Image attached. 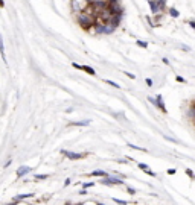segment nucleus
Segmentation results:
<instances>
[{"instance_id": "nucleus-29", "label": "nucleus", "mask_w": 195, "mask_h": 205, "mask_svg": "<svg viewBox=\"0 0 195 205\" xmlns=\"http://www.w3.org/2000/svg\"><path fill=\"white\" fill-rule=\"evenodd\" d=\"M125 74L130 78V79H136V74H133V73H128V72H125Z\"/></svg>"}, {"instance_id": "nucleus-3", "label": "nucleus", "mask_w": 195, "mask_h": 205, "mask_svg": "<svg viewBox=\"0 0 195 205\" xmlns=\"http://www.w3.org/2000/svg\"><path fill=\"white\" fill-rule=\"evenodd\" d=\"M102 184H105V185H121L123 184V181L121 179V178H116V176H105V178H102Z\"/></svg>"}, {"instance_id": "nucleus-35", "label": "nucleus", "mask_w": 195, "mask_h": 205, "mask_svg": "<svg viewBox=\"0 0 195 205\" xmlns=\"http://www.w3.org/2000/svg\"><path fill=\"white\" fill-rule=\"evenodd\" d=\"M82 205H97V204H95V202H85V204H82Z\"/></svg>"}, {"instance_id": "nucleus-33", "label": "nucleus", "mask_w": 195, "mask_h": 205, "mask_svg": "<svg viewBox=\"0 0 195 205\" xmlns=\"http://www.w3.org/2000/svg\"><path fill=\"white\" fill-rule=\"evenodd\" d=\"M69 184H70V179H69V178H67V179H66V181H64V185H66V187H67Z\"/></svg>"}, {"instance_id": "nucleus-16", "label": "nucleus", "mask_w": 195, "mask_h": 205, "mask_svg": "<svg viewBox=\"0 0 195 205\" xmlns=\"http://www.w3.org/2000/svg\"><path fill=\"white\" fill-rule=\"evenodd\" d=\"M168 12H169V15H171V17H174V18H177L178 15H180L178 9H175V8H169V9H168Z\"/></svg>"}, {"instance_id": "nucleus-15", "label": "nucleus", "mask_w": 195, "mask_h": 205, "mask_svg": "<svg viewBox=\"0 0 195 205\" xmlns=\"http://www.w3.org/2000/svg\"><path fill=\"white\" fill-rule=\"evenodd\" d=\"M32 196H34L32 193H23V195H17V196H15L14 201H21V199H28V198H32Z\"/></svg>"}, {"instance_id": "nucleus-5", "label": "nucleus", "mask_w": 195, "mask_h": 205, "mask_svg": "<svg viewBox=\"0 0 195 205\" xmlns=\"http://www.w3.org/2000/svg\"><path fill=\"white\" fill-rule=\"evenodd\" d=\"M63 155L67 156L69 160H81L82 156H85V154H76V152H70V150H63Z\"/></svg>"}, {"instance_id": "nucleus-26", "label": "nucleus", "mask_w": 195, "mask_h": 205, "mask_svg": "<svg viewBox=\"0 0 195 205\" xmlns=\"http://www.w3.org/2000/svg\"><path fill=\"white\" fill-rule=\"evenodd\" d=\"M187 24H189V26H191V28L195 30V20H189V21H187Z\"/></svg>"}, {"instance_id": "nucleus-31", "label": "nucleus", "mask_w": 195, "mask_h": 205, "mask_svg": "<svg viewBox=\"0 0 195 205\" xmlns=\"http://www.w3.org/2000/svg\"><path fill=\"white\" fill-rule=\"evenodd\" d=\"M186 175H187V176H191V178H195V175L192 173V170H189V169H186Z\"/></svg>"}, {"instance_id": "nucleus-4", "label": "nucleus", "mask_w": 195, "mask_h": 205, "mask_svg": "<svg viewBox=\"0 0 195 205\" xmlns=\"http://www.w3.org/2000/svg\"><path fill=\"white\" fill-rule=\"evenodd\" d=\"M73 66V68H78V70H82V72H85V73H89V74H91V76H95L96 74V72H95V68H91V67H89V66H81V64H78V62H73L72 64Z\"/></svg>"}, {"instance_id": "nucleus-38", "label": "nucleus", "mask_w": 195, "mask_h": 205, "mask_svg": "<svg viewBox=\"0 0 195 205\" xmlns=\"http://www.w3.org/2000/svg\"><path fill=\"white\" fill-rule=\"evenodd\" d=\"M78 205H82V204H78Z\"/></svg>"}, {"instance_id": "nucleus-21", "label": "nucleus", "mask_w": 195, "mask_h": 205, "mask_svg": "<svg viewBox=\"0 0 195 205\" xmlns=\"http://www.w3.org/2000/svg\"><path fill=\"white\" fill-rule=\"evenodd\" d=\"M113 201H115L116 204H119V205H128V202H127V201H122V199H116V198H115Z\"/></svg>"}, {"instance_id": "nucleus-36", "label": "nucleus", "mask_w": 195, "mask_h": 205, "mask_svg": "<svg viewBox=\"0 0 195 205\" xmlns=\"http://www.w3.org/2000/svg\"><path fill=\"white\" fill-rule=\"evenodd\" d=\"M162 61H163V64H166V66H168V64H169V61H168L166 58H163V59H162Z\"/></svg>"}, {"instance_id": "nucleus-22", "label": "nucleus", "mask_w": 195, "mask_h": 205, "mask_svg": "<svg viewBox=\"0 0 195 205\" xmlns=\"http://www.w3.org/2000/svg\"><path fill=\"white\" fill-rule=\"evenodd\" d=\"M35 179H38V181H44V179H47V175H35Z\"/></svg>"}, {"instance_id": "nucleus-18", "label": "nucleus", "mask_w": 195, "mask_h": 205, "mask_svg": "<svg viewBox=\"0 0 195 205\" xmlns=\"http://www.w3.org/2000/svg\"><path fill=\"white\" fill-rule=\"evenodd\" d=\"M136 44H137L139 47H142V49H146V47H148V43H146V41H142V40H137Z\"/></svg>"}, {"instance_id": "nucleus-8", "label": "nucleus", "mask_w": 195, "mask_h": 205, "mask_svg": "<svg viewBox=\"0 0 195 205\" xmlns=\"http://www.w3.org/2000/svg\"><path fill=\"white\" fill-rule=\"evenodd\" d=\"M117 28L115 24H111L110 21H105L104 23V35H110V34H113V32H115Z\"/></svg>"}, {"instance_id": "nucleus-19", "label": "nucleus", "mask_w": 195, "mask_h": 205, "mask_svg": "<svg viewBox=\"0 0 195 205\" xmlns=\"http://www.w3.org/2000/svg\"><path fill=\"white\" fill-rule=\"evenodd\" d=\"M189 116H191L192 122L195 123V106H194V105H191V110H189Z\"/></svg>"}, {"instance_id": "nucleus-6", "label": "nucleus", "mask_w": 195, "mask_h": 205, "mask_svg": "<svg viewBox=\"0 0 195 205\" xmlns=\"http://www.w3.org/2000/svg\"><path fill=\"white\" fill-rule=\"evenodd\" d=\"M154 105L159 108V110L162 111V112H166V106H165V104H163V96L162 94H159V96H155V100H154Z\"/></svg>"}, {"instance_id": "nucleus-37", "label": "nucleus", "mask_w": 195, "mask_h": 205, "mask_svg": "<svg viewBox=\"0 0 195 205\" xmlns=\"http://www.w3.org/2000/svg\"><path fill=\"white\" fill-rule=\"evenodd\" d=\"M8 205H17V201H14L12 204H8Z\"/></svg>"}, {"instance_id": "nucleus-14", "label": "nucleus", "mask_w": 195, "mask_h": 205, "mask_svg": "<svg viewBox=\"0 0 195 205\" xmlns=\"http://www.w3.org/2000/svg\"><path fill=\"white\" fill-rule=\"evenodd\" d=\"M72 126H89L90 125V120H82V122H72L70 123Z\"/></svg>"}, {"instance_id": "nucleus-32", "label": "nucleus", "mask_w": 195, "mask_h": 205, "mask_svg": "<svg viewBox=\"0 0 195 205\" xmlns=\"http://www.w3.org/2000/svg\"><path fill=\"white\" fill-rule=\"evenodd\" d=\"M175 169H168V175H175Z\"/></svg>"}, {"instance_id": "nucleus-2", "label": "nucleus", "mask_w": 195, "mask_h": 205, "mask_svg": "<svg viewBox=\"0 0 195 205\" xmlns=\"http://www.w3.org/2000/svg\"><path fill=\"white\" fill-rule=\"evenodd\" d=\"M87 6H89V3L85 0H70V8H72V12L75 15L81 12V11H84Z\"/></svg>"}, {"instance_id": "nucleus-13", "label": "nucleus", "mask_w": 195, "mask_h": 205, "mask_svg": "<svg viewBox=\"0 0 195 205\" xmlns=\"http://www.w3.org/2000/svg\"><path fill=\"white\" fill-rule=\"evenodd\" d=\"M89 176H101V178H105V176H108V175H107V172H104V170H95V172H91V173H89Z\"/></svg>"}, {"instance_id": "nucleus-28", "label": "nucleus", "mask_w": 195, "mask_h": 205, "mask_svg": "<svg viewBox=\"0 0 195 205\" xmlns=\"http://www.w3.org/2000/svg\"><path fill=\"white\" fill-rule=\"evenodd\" d=\"M145 82H146V85H148V87H153V81H151L149 78H146V79H145Z\"/></svg>"}, {"instance_id": "nucleus-7", "label": "nucleus", "mask_w": 195, "mask_h": 205, "mask_svg": "<svg viewBox=\"0 0 195 205\" xmlns=\"http://www.w3.org/2000/svg\"><path fill=\"white\" fill-rule=\"evenodd\" d=\"M122 17H123V14H113L108 21H110L111 24H115L116 28H117V26L121 24V21H122Z\"/></svg>"}, {"instance_id": "nucleus-34", "label": "nucleus", "mask_w": 195, "mask_h": 205, "mask_svg": "<svg viewBox=\"0 0 195 205\" xmlns=\"http://www.w3.org/2000/svg\"><path fill=\"white\" fill-rule=\"evenodd\" d=\"M0 8H5V0H0Z\"/></svg>"}, {"instance_id": "nucleus-30", "label": "nucleus", "mask_w": 195, "mask_h": 205, "mask_svg": "<svg viewBox=\"0 0 195 205\" xmlns=\"http://www.w3.org/2000/svg\"><path fill=\"white\" fill-rule=\"evenodd\" d=\"M175 79L178 81V82H183V84L186 82V79H185V78H181V76H175Z\"/></svg>"}, {"instance_id": "nucleus-9", "label": "nucleus", "mask_w": 195, "mask_h": 205, "mask_svg": "<svg viewBox=\"0 0 195 205\" xmlns=\"http://www.w3.org/2000/svg\"><path fill=\"white\" fill-rule=\"evenodd\" d=\"M29 172H31V167H28V166H21V167H18V170H17V176L21 178V176L28 175Z\"/></svg>"}, {"instance_id": "nucleus-11", "label": "nucleus", "mask_w": 195, "mask_h": 205, "mask_svg": "<svg viewBox=\"0 0 195 205\" xmlns=\"http://www.w3.org/2000/svg\"><path fill=\"white\" fill-rule=\"evenodd\" d=\"M155 2H157V6H159L160 14H165V11H166V0H155Z\"/></svg>"}, {"instance_id": "nucleus-24", "label": "nucleus", "mask_w": 195, "mask_h": 205, "mask_svg": "<svg viewBox=\"0 0 195 205\" xmlns=\"http://www.w3.org/2000/svg\"><path fill=\"white\" fill-rule=\"evenodd\" d=\"M139 169L146 170V169H149V167H148V164H145V163H139Z\"/></svg>"}, {"instance_id": "nucleus-39", "label": "nucleus", "mask_w": 195, "mask_h": 205, "mask_svg": "<svg viewBox=\"0 0 195 205\" xmlns=\"http://www.w3.org/2000/svg\"><path fill=\"white\" fill-rule=\"evenodd\" d=\"M146 2H149V0H146Z\"/></svg>"}, {"instance_id": "nucleus-23", "label": "nucleus", "mask_w": 195, "mask_h": 205, "mask_svg": "<svg viewBox=\"0 0 195 205\" xmlns=\"http://www.w3.org/2000/svg\"><path fill=\"white\" fill-rule=\"evenodd\" d=\"M95 185V182H85V184L82 185L84 187V190H87V188H90V187H93Z\"/></svg>"}, {"instance_id": "nucleus-25", "label": "nucleus", "mask_w": 195, "mask_h": 205, "mask_svg": "<svg viewBox=\"0 0 195 205\" xmlns=\"http://www.w3.org/2000/svg\"><path fill=\"white\" fill-rule=\"evenodd\" d=\"M143 172H145V173H146V175H149V176H153V178L155 176V173H154V172H151L149 169H146V170H143Z\"/></svg>"}, {"instance_id": "nucleus-27", "label": "nucleus", "mask_w": 195, "mask_h": 205, "mask_svg": "<svg viewBox=\"0 0 195 205\" xmlns=\"http://www.w3.org/2000/svg\"><path fill=\"white\" fill-rule=\"evenodd\" d=\"M127 191L130 193V195H134V193H136V190H134L133 187H127Z\"/></svg>"}, {"instance_id": "nucleus-10", "label": "nucleus", "mask_w": 195, "mask_h": 205, "mask_svg": "<svg viewBox=\"0 0 195 205\" xmlns=\"http://www.w3.org/2000/svg\"><path fill=\"white\" fill-rule=\"evenodd\" d=\"M148 5H149V8H151V12H153V15L160 14V11H159V6H157V2H155V0H149Z\"/></svg>"}, {"instance_id": "nucleus-17", "label": "nucleus", "mask_w": 195, "mask_h": 205, "mask_svg": "<svg viewBox=\"0 0 195 205\" xmlns=\"http://www.w3.org/2000/svg\"><path fill=\"white\" fill-rule=\"evenodd\" d=\"M127 146H128V147H131V149H136V150H142V152H148L146 149H143V147H139V146H136V144H133V143H128Z\"/></svg>"}, {"instance_id": "nucleus-1", "label": "nucleus", "mask_w": 195, "mask_h": 205, "mask_svg": "<svg viewBox=\"0 0 195 205\" xmlns=\"http://www.w3.org/2000/svg\"><path fill=\"white\" fill-rule=\"evenodd\" d=\"M75 18H76V23H78L84 30H87V32L91 29V26H93L95 21H96L95 15L90 14V12H87V11H81V12H78L76 15H75Z\"/></svg>"}, {"instance_id": "nucleus-12", "label": "nucleus", "mask_w": 195, "mask_h": 205, "mask_svg": "<svg viewBox=\"0 0 195 205\" xmlns=\"http://www.w3.org/2000/svg\"><path fill=\"white\" fill-rule=\"evenodd\" d=\"M0 55H2V59L6 62V56H5V44H3V37L0 35Z\"/></svg>"}, {"instance_id": "nucleus-20", "label": "nucleus", "mask_w": 195, "mask_h": 205, "mask_svg": "<svg viewBox=\"0 0 195 205\" xmlns=\"http://www.w3.org/2000/svg\"><path fill=\"white\" fill-rule=\"evenodd\" d=\"M105 84L111 85V87H115V88H121V85H117L116 82H113V81H110V79H105Z\"/></svg>"}]
</instances>
